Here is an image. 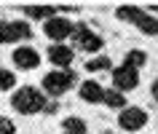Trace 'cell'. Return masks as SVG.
<instances>
[{
    "label": "cell",
    "mask_w": 158,
    "mask_h": 134,
    "mask_svg": "<svg viewBox=\"0 0 158 134\" xmlns=\"http://www.w3.org/2000/svg\"><path fill=\"white\" fill-rule=\"evenodd\" d=\"M145 62H148V57H145V51H139V48H131V51L123 57V65L131 67V70H139Z\"/></svg>",
    "instance_id": "obj_13"
},
{
    "label": "cell",
    "mask_w": 158,
    "mask_h": 134,
    "mask_svg": "<svg viewBox=\"0 0 158 134\" xmlns=\"http://www.w3.org/2000/svg\"><path fill=\"white\" fill-rule=\"evenodd\" d=\"M115 14H118V19H123V22H131V24H137V22L142 19V14H145V8H139V6H121Z\"/></svg>",
    "instance_id": "obj_12"
},
{
    "label": "cell",
    "mask_w": 158,
    "mask_h": 134,
    "mask_svg": "<svg viewBox=\"0 0 158 134\" xmlns=\"http://www.w3.org/2000/svg\"><path fill=\"white\" fill-rule=\"evenodd\" d=\"M11 107L16 110V113H22V115H35V113L46 110V97H43V91H38L32 86H24V89L14 91Z\"/></svg>",
    "instance_id": "obj_1"
},
{
    "label": "cell",
    "mask_w": 158,
    "mask_h": 134,
    "mask_svg": "<svg viewBox=\"0 0 158 134\" xmlns=\"http://www.w3.org/2000/svg\"><path fill=\"white\" fill-rule=\"evenodd\" d=\"M62 129H64V134H89L83 118H67L64 124H62Z\"/></svg>",
    "instance_id": "obj_16"
},
{
    "label": "cell",
    "mask_w": 158,
    "mask_h": 134,
    "mask_svg": "<svg viewBox=\"0 0 158 134\" xmlns=\"http://www.w3.org/2000/svg\"><path fill=\"white\" fill-rule=\"evenodd\" d=\"M113 86H115V91H131V89H137L139 86V70H131V67H115L113 70Z\"/></svg>",
    "instance_id": "obj_4"
},
{
    "label": "cell",
    "mask_w": 158,
    "mask_h": 134,
    "mask_svg": "<svg viewBox=\"0 0 158 134\" xmlns=\"http://www.w3.org/2000/svg\"><path fill=\"white\" fill-rule=\"evenodd\" d=\"M14 65L19 70H35L40 65V54L32 46H19V48H14Z\"/></svg>",
    "instance_id": "obj_7"
},
{
    "label": "cell",
    "mask_w": 158,
    "mask_h": 134,
    "mask_svg": "<svg viewBox=\"0 0 158 134\" xmlns=\"http://www.w3.org/2000/svg\"><path fill=\"white\" fill-rule=\"evenodd\" d=\"M24 14L32 19H46L48 22L51 16H56V8L54 6H24Z\"/></svg>",
    "instance_id": "obj_11"
},
{
    "label": "cell",
    "mask_w": 158,
    "mask_h": 134,
    "mask_svg": "<svg viewBox=\"0 0 158 134\" xmlns=\"http://www.w3.org/2000/svg\"><path fill=\"white\" fill-rule=\"evenodd\" d=\"M86 70H89V73H99V70H110V59H107V57H97V59H89V62H86Z\"/></svg>",
    "instance_id": "obj_17"
},
{
    "label": "cell",
    "mask_w": 158,
    "mask_h": 134,
    "mask_svg": "<svg viewBox=\"0 0 158 134\" xmlns=\"http://www.w3.org/2000/svg\"><path fill=\"white\" fill-rule=\"evenodd\" d=\"M145 124H148V113L142 107H123L118 115V126L126 132H139Z\"/></svg>",
    "instance_id": "obj_6"
},
{
    "label": "cell",
    "mask_w": 158,
    "mask_h": 134,
    "mask_svg": "<svg viewBox=\"0 0 158 134\" xmlns=\"http://www.w3.org/2000/svg\"><path fill=\"white\" fill-rule=\"evenodd\" d=\"M0 43H11V38H8V22H3V19H0Z\"/></svg>",
    "instance_id": "obj_20"
},
{
    "label": "cell",
    "mask_w": 158,
    "mask_h": 134,
    "mask_svg": "<svg viewBox=\"0 0 158 134\" xmlns=\"http://www.w3.org/2000/svg\"><path fill=\"white\" fill-rule=\"evenodd\" d=\"M105 105H107V107H115V110H123L126 107V97L121 91H115V89H110V91H105Z\"/></svg>",
    "instance_id": "obj_14"
},
{
    "label": "cell",
    "mask_w": 158,
    "mask_h": 134,
    "mask_svg": "<svg viewBox=\"0 0 158 134\" xmlns=\"http://www.w3.org/2000/svg\"><path fill=\"white\" fill-rule=\"evenodd\" d=\"M16 86V75L11 70H0V91H8Z\"/></svg>",
    "instance_id": "obj_18"
},
{
    "label": "cell",
    "mask_w": 158,
    "mask_h": 134,
    "mask_svg": "<svg viewBox=\"0 0 158 134\" xmlns=\"http://www.w3.org/2000/svg\"><path fill=\"white\" fill-rule=\"evenodd\" d=\"M30 35H32V30H30L27 22H8V38H11V43L30 40Z\"/></svg>",
    "instance_id": "obj_10"
},
{
    "label": "cell",
    "mask_w": 158,
    "mask_h": 134,
    "mask_svg": "<svg viewBox=\"0 0 158 134\" xmlns=\"http://www.w3.org/2000/svg\"><path fill=\"white\" fill-rule=\"evenodd\" d=\"M150 91H153V99L158 102V78H156V81H153V86H150Z\"/></svg>",
    "instance_id": "obj_21"
},
{
    "label": "cell",
    "mask_w": 158,
    "mask_h": 134,
    "mask_svg": "<svg viewBox=\"0 0 158 134\" xmlns=\"http://www.w3.org/2000/svg\"><path fill=\"white\" fill-rule=\"evenodd\" d=\"M81 99L89 102V105H97V102L105 99V89H102L97 81H83V83H81Z\"/></svg>",
    "instance_id": "obj_9"
},
{
    "label": "cell",
    "mask_w": 158,
    "mask_h": 134,
    "mask_svg": "<svg viewBox=\"0 0 158 134\" xmlns=\"http://www.w3.org/2000/svg\"><path fill=\"white\" fill-rule=\"evenodd\" d=\"M137 27H139L145 35H158V19H156V16H150L148 11L142 14V19L137 22Z\"/></svg>",
    "instance_id": "obj_15"
},
{
    "label": "cell",
    "mask_w": 158,
    "mask_h": 134,
    "mask_svg": "<svg viewBox=\"0 0 158 134\" xmlns=\"http://www.w3.org/2000/svg\"><path fill=\"white\" fill-rule=\"evenodd\" d=\"M0 134H16V126L11 118H3L0 115Z\"/></svg>",
    "instance_id": "obj_19"
},
{
    "label": "cell",
    "mask_w": 158,
    "mask_h": 134,
    "mask_svg": "<svg viewBox=\"0 0 158 134\" xmlns=\"http://www.w3.org/2000/svg\"><path fill=\"white\" fill-rule=\"evenodd\" d=\"M73 38H75V46H78L81 51H89V54H94V51H99L102 46H105L102 38L97 32H91L86 24H78V27H75V30H73Z\"/></svg>",
    "instance_id": "obj_5"
},
{
    "label": "cell",
    "mask_w": 158,
    "mask_h": 134,
    "mask_svg": "<svg viewBox=\"0 0 158 134\" xmlns=\"http://www.w3.org/2000/svg\"><path fill=\"white\" fill-rule=\"evenodd\" d=\"M73 30H75V24L70 22V19H64V16H51L48 22H43L46 38H51V40H56V43L67 40V38L73 35Z\"/></svg>",
    "instance_id": "obj_3"
},
{
    "label": "cell",
    "mask_w": 158,
    "mask_h": 134,
    "mask_svg": "<svg viewBox=\"0 0 158 134\" xmlns=\"http://www.w3.org/2000/svg\"><path fill=\"white\" fill-rule=\"evenodd\" d=\"M48 59H51V65H56L59 70H67L75 59V51L70 46H64V43H54L48 48Z\"/></svg>",
    "instance_id": "obj_8"
},
{
    "label": "cell",
    "mask_w": 158,
    "mask_h": 134,
    "mask_svg": "<svg viewBox=\"0 0 158 134\" xmlns=\"http://www.w3.org/2000/svg\"><path fill=\"white\" fill-rule=\"evenodd\" d=\"M73 83H75V73L73 70H54L48 75H43V89H46V94H51V97L67 94L73 89Z\"/></svg>",
    "instance_id": "obj_2"
}]
</instances>
